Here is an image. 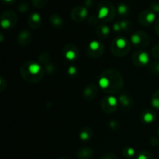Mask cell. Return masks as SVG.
<instances>
[{"label":"cell","mask_w":159,"mask_h":159,"mask_svg":"<svg viewBox=\"0 0 159 159\" xmlns=\"http://www.w3.org/2000/svg\"><path fill=\"white\" fill-rule=\"evenodd\" d=\"M99 86L107 93L116 94L120 92L124 85V79L119 71L115 69H107L101 74Z\"/></svg>","instance_id":"cell-1"},{"label":"cell","mask_w":159,"mask_h":159,"mask_svg":"<svg viewBox=\"0 0 159 159\" xmlns=\"http://www.w3.org/2000/svg\"><path fill=\"white\" fill-rule=\"evenodd\" d=\"M23 79L30 82H37L43 77V69L35 61H27L23 64L20 69Z\"/></svg>","instance_id":"cell-2"},{"label":"cell","mask_w":159,"mask_h":159,"mask_svg":"<svg viewBox=\"0 0 159 159\" xmlns=\"http://www.w3.org/2000/svg\"><path fill=\"white\" fill-rule=\"evenodd\" d=\"M116 9L110 2L102 1L98 8V18L104 23H109L114 19Z\"/></svg>","instance_id":"cell-3"},{"label":"cell","mask_w":159,"mask_h":159,"mask_svg":"<svg viewBox=\"0 0 159 159\" xmlns=\"http://www.w3.org/2000/svg\"><path fill=\"white\" fill-rule=\"evenodd\" d=\"M130 43L125 37H116L111 44V51L115 56H125L130 51Z\"/></svg>","instance_id":"cell-4"},{"label":"cell","mask_w":159,"mask_h":159,"mask_svg":"<svg viewBox=\"0 0 159 159\" xmlns=\"http://www.w3.org/2000/svg\"><path fill=\"white\" fill-rule=\"evenodd\" d=\"M130 42L139 48V50H141V48H144L147 47L149 44L150 42V37L142 31H136L132 34L131 37H130Z\"/></svg>","instance_id":"cell-5"},{"label":"cell","mask_w":159,"mask_h":159,"mask_svg":"<svg viewBox=\"0 0 159 159\" xmlns=\"http://www.w3.org/2000/svg\"><path fill=\"white\" fill-rule=\"evenodd\" d=\"M104 47L101 42L97 40H93L89 44L87 48L86 52L89 57H93V58H98L101 57L103 54Z\"/></svg>","instance_id":"cell-6"},{"label":"cell","mask_w":159,"mask_h":159,"mask_svg":"<svg viewBox=\"0 0 159 159\" xmlns=\"http://www.w3.org/2000/svg\"><path fill=\"white\" fill-rule=\"evenodd\" d=\"M17 22V16L14 11H5L1 16V26L3 28L13 27Z\"/></svg>","instance_id":"cell-7"},{"label":"cell","mask_w":159,"mask_h":159,"mask_svg":"<svg viewBox=\"0 0 159 159\" xmlns=\"http://www.w3.org/2000/svg\"><path fill=\"white\" fill-rule=\"evenodd\" d=\"M150 61L149 54L144 50H138L132 56V61L136 66L142 67L148 65Z\"/></svg>","instance_id":"cell-8"},{"label":"cell","mask_w":159,"mask_h":159,"mask_svg":"<svg viewBox=\"0 0 159 159\" xmlns=\"http://www.w3.org/2000/svg\"><path fill=\"white\" fill-rule=\"evenodd\" d=\"M117 99L113 96H107L101 100V108L107 113H113L117 108Z\"/></svg>","instance_id":"cell-9"},{"label":"cell","mask_w":159,"mask_h":159,"mask_svg":"<svg viewBox=\"0 0 159 159\" xmlns=\"http://www.w3.org/2000/svg\"><path fill=\"white\" fill-rule=\"evenodd\" d=\"M155 16L156 15L152 9H146L140 13L139 16H138V22L142 26H150L155 22Z\"/></svg>","instance_id":"cell-10"},{"label":"cell","mask_w":159,"mask_h":159,"mask_svg":"<svg viewBox=\"0 0 159 159\" xmlns=\"http://www.w3.org/2000/svg\"><path fill=\"white\" fill-rule=\"evenodd\" d=\"M87 15H88V9L85 6H76L71 10V19L78 23L85 20Z\"/></svg>","instance_id":"cell-11"},{"label":"cell","mask_w":159,"mask_h":159,"mask_svg":"<svg viewBox=\"0 0 159 159\" xmlns=\"http://www.w3.org/2000/svg\"><path fill=\"white\" fill-rule=\"evenodd\" d=\"M62 51L65 58L68 61H75L79 57V51L73 44H66L64 47Z\"/></svg>","instance_id":"cell-12"},{"label":"cell","mask_w":159,"mask_h":159,"mask_svg":"<svg viewBox=\"0 0 159 159\" xmlns=\"http://www.w3.org/2000/svg\"><path fill=\"white\" fill-rule=\"evenodd\" d=\"M97 86L94 84H91V85H89L88 86L85 87V90H84L83 96L87 100H93L96 98V95H97Z\"/></svg>","instance_id":"cell-13"},{"label":"cell","mask_w":159,"mask_h":159,"mask_svg":"<svg viewBox=\"0 0 159 159\" xmlns=\"http://www.w3.org/2000/svg\"><path fill=\"white\" fill-rule=\"evenodd\" d=\"M28 24L32 29H37L41 24V17L37 12H33L28 18Z\"/></svg>","instance_id":"cell-14"},{"label":"cell","mask_w":159,"mask_h":159,"mask_svg":"<svg viewBox=\"0 0 159 159\" xmlns=\"http://www.w3.org/2000/svg\"><path fill=\"white\" fill-rule=\"evenodd\" d=\"M31 39H32L31 33L26 30H24L21 31L20 34H19L18 43L21 46H25V45H27L28 43H30V42L31 41Z\"/></svg>","instance_id":"cell-15"},{"label":"cell","mask_w":159,"mask_h":159,"mask_svg":"<svg viewBox=\"0 0 159 159\" xmlns=\"http://www.w3.org/2000/svg\"><path fill=\"white\" fill-rule=\"evenodd\" d=\"M94 155V152L93 149L88 147L82 148L79 150L77 156L79 159H91Z\"/></svg>","instance_id":"cell-16"},{"label":"cell","mask_w":159,"mask_h":159,"mask_svg":"<svg viewBox=\"0 0 159 159\" xmlns=\"http://www.w3.org/2000/svg\"><path fill=\"white\" fill-rule=\"evenodd\" d=\"M49 21L50 23H51V26H54V28L59 29V28H61L62 26H63V19H62L61 16L60 15H58V14H51V16L49 17Z\"/></svg>","instance_id":"cell-17"},{"label":"cell","mask_w":159,"mask_h":159,"mask_svg":"<svg viewBox=\"0 0 159 159\" xmlns=\"http://www.w3.org/2000/svg\"><path fill=\"white\" fill-rule=\"evenodd\" d=\"M118 101L120 102V105L124 108H130L133 105V100L129 96L126 94H122L119 96Z\"/></svg>","instance_id":"cell-18"},{"label":"cell","mask_w":159,"mask_h":159,"mask_svg":"<svg viewBox=\"0 0 159 159\" xmlns=\"http://www.w3.org/2000/svg\"><path fill=\"white\" fill-rule=\"evenodd\" d=\"M110 28L105 24L99 25L97 27V30H96L97 35L99 36L100 37H102V38H106V37H108V35L110 34Z\"/></svg>","instance_id":"cell-19"},{"label":"cell","mask_w":159,"mask_h":159,"mask_svg":"<svg viewBox=\"0 0 159 159\" xmlns=\"http://www.w3.org/2000/svg\"><path fill=\"white\" fill-rule=\"evenodd\" d=\"M155 116H156V115L152 110H146L142 115L143 121L146 124H151L155 120Z\"/></svg>","instance_id":"cell-20"},{"label":"cell","mask_w":159,"mask_h":159,"mask_svg":"<svg viewBox=\"0 0 159 159\" xmlns=\"http://www.w3.org/2000/svg\"><path fill=\"white\" fill-rule=\"evenodd\" d=\"M117 12L121 16H125L130 13V7L125 3H120L117 6Z\"/></svg>","instance_id":"cell-21"},{"label":"cell","mask_w":159,"mask_h":159,"mask_svg":"<svg viewBox=\"0 0 159 159\" xmlns=\"http://www.w3.org/2000/svg\"><path fill=\"white\" fill-rule=\"evenodd\" d=\"M93 136V132L89 128H85L81 131L80 138L84 141H88Z\"/></svg>","instance_id":"cell-22"},{"label":"cell","mask_w":159,"mask_h":159,"mask_svg":"<svg viewBox=\"0 0 159 159\" xmlns=\"http://www.w3.org/2000/svg\"><path fill=\"white\" fill-rule=\"evenodd\" d=\"M151 103L152 107L156 110H159V90H157L152 95V99H151Z\"/></svg>","instance_id":"cell-23"},{"label":"cell","mask_w":159,"mask_h":159,"mask_svg":"<svg viewBox=\"0 0 159 159\" xmlns=\"http://www.w3.org/2000/svg\"><path fill=\"white\" fill-rule=\"evenodd\" d=\"M120 24L121 30L126 31V32H129L133 29V23L129 20H123L120 23Z\"/></svg>","instance_id":"cell-24"},{"label":"cell","mask_w":159,"mask_h":159,"mask_svg":"<svg viewBox=\"0 0 159 159\" xmlns=\"http://www.w3.org/2000/svg\"><path fill=\"white\" fill-rule=\"evenodd\" d=\"M123 155L126 158H132L135 155V150L133 148L126 147L123 150Z\"/></svg>","instance_id":"cell-25"},{"label":"cell","mask_w":159,"mask_h":159,"mask_svg":"<svg viewBox=\"0 0 159 159\" xmlns=\"http://www.w3.org/2000/svg\"><path fill=\"white\" fill-rule=\"evenodd\" d=\"M48 2H49V0H31L33 6L37 9H41V8L45 7L48 5Z\"/></svg>","instance_id":"cell-26"},{"label":"cell","mask_w":159,"mask_h":159,"mask_svg":"<svg viewBox=\"0 0 159 159\" xmlns=\"http://www.w3.org/2000/svg\"><path fill=\"white\" fill-rule=\"evenodd\" d=\"M148 70L153 74L159 75V61L152 62L148 65Z\"/></svg>","instance_id":"cell-27"},{"label":"cell","mask_w":159,"mask_h":159,"mask_svg":"<svg viewBox=\"0 0 159 159\" xmlns=\"http://www.w3.org/2000/svg\"><path fill=\"white\" fill-rule=\"evenodd\" d=\"M137 159H155L154 156L147 151H142L137 156Z\"/></svg>","instance_id":"cell-28"},{"label":"cell","mask_w":159,"mask_h":159,"mask_svg":"<svg viewBox=\"0 0 159 159\" xmlns=\"http://www.w3.org/2000/svg\"><path fill=\"white\" fill-rule=\"evenodd\" d=\"M29 9V4L26 2H21L18 6V10L20 12H26Z\"/></svg>","instance_id":"cell-29"},{"label":"cell","mask_w":159,"mask_h":159,"mask_svg":"<svg viewBox=\"0 0 159 159\" xmlns=\"http://www.w3.org/2000/svg\"><path fill=\"white\" fill-rule=\"evenodd\" d=\"M152 54L155 58L159 60V44L155 45L152 50Z\"/></svg>","instance_id":"cell-30"},{"label":"cell","mask_w":159,"mask_h":159,"mask_svg":"<svg viewBox=\"0 0 159 159\" xmlns=\"http://www.w3.org/2000/svg\"><path fill=\"white\" fill-rule=\"evenodd\" d=\"M155 13H159V2H153L151 4V9Z\"/></svg>","instance_id":"cell-31"},{"label":"cell","mask_w":159,"mask_h":159,"mask_svg":"<svg viewBox=\"0 0 159 159\" xmlns=\"http://www.w3.org/2000/svg\"><path fill=\"white\" fill-rule=\"evenodd\" d=\"M100 159H117V157L113 153H107L102 155Z\"/></svg>","instance_id":"cell-32"},{"label":"cell","mask_w":159,"mask_h":159,"mask_svg":"<svg viewBox=\"0 0 159 159\" xmlns=\"http://www.w3.org/2000/svg\"><path fill=\"white\" fill-rule=\"evenodd\" d=\"M94 2L95 0H85V7H91L94 5Z\"/></svg>","instance_id":"cell-33"},{"label":"cell","mask_w":159,"mask_h":159,"mask_svg":"<svg viewBox=\"0 0 159 159\" xmlns=\"http://www.w3.org/2000/svg\"><path fill=\"white\" fill-rule=\"evenodd\" d=\"M113 30H114L115 31L121 30V27H120V23H114V25H113Z\"/></svg>","instance_id":"cell-34"},{"label":"cell","mask_w":159,"mask_h":159,"mask_svg":"<svg viewBox=\"0 0 159 159\" xmlns=\"http://www.w3.org/2000/svg\"><path fill=\"white\" fill-rule=\"evenodd\" d=\"M155 31H156L157 34L159 36V18L156 20V22H155Z\"/></svg>","instance_id":"cell-35"},{"label":"cell","mask_w":159,"mask_h":159,"mask_svg":"<svg viewBox=\"0 0 159 159\" xmlns=\"http://www.w3.org/2000/svg\"><path fill=\"white\" fill-rule=\"evenodd\" d=\"M76 72V69L75 67H70V68L68 69V73H69L70 75H74L75 74Z\"/></svg>","instance_id":"cell-36"},{"label":"cell","mask_w":159,"mask_h":159,"mask_svg":"<svg viewBox=\"0 0 159 159\" xmlns=\"http://www.w3.org/2000/svg\"><path fill=\"white\" fill-rule=\"evenodd\" d=\"M15 0H2V2L4 3H6V4H12V3L14 2Z\"/></svg>","instance_id":"cell-37"},{"label":"cell","mask_w":159,"mask_h":159,"mask_svg":"<svg viewBox=\"0 0 159 159\" xmlns=\"http://www.w3.org/2000/svg\"><path fill=\"white\" fill-rule=\"evenodd\" d=\"M57 159H71V158H68V157H62V158H57Z\"/></svg>","instance_id":"cell-38"},{"label":"cell","mask_w":159,"mask_h":159,"mask_svg":"<svg viewBox=\"0 0 159 159\" xmlns=\"http://www.w3.org/2000/svg\"><path fill=\"white\" fill-rule=\"evenodd\" d=\"M158 135H159V129H158Z\"/></svg>","instance_id":"cell-39"}]
</instances>
